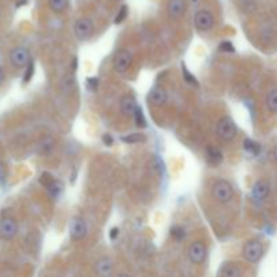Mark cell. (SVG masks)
I'll list each match as a JSON object with an SVG mask.
<instances>
[{
	"instance_id": "3",
	"label": "cell",
	"mask_w": 277,
	"mask_h": 277,
	"mask_svg": "<svg viewBox=\"0 0 277 277\" xmlns=\"http://www.w3.org/2000/svg\"><path fill=\"white\" fill-rule=\"evenodd\" d=\"M10 62L14 68L23 69L27 68V65L31 62V57H30V52L28 49L23 48V46H16L10 52Z\"/></svg>"
},
{
	"instance_id": "8",
	"label": "cell",
	"mask_w": 277,
	"mask_h": 277,
	"mask_svg": "<svg viewBox=\"0 0 277 277\" xmlns=\"http://www.w3.org/2000/svg\"><path fill=\"white\" fill-rule=\"evenodd\" d=\"M270 193V185L266 180H258L256 184L253 185L252 188V192H250V197L254 203H262L265 201L268 197H269Z\"/></svg>"
},
{
	"instance_id": "6",
	"label": "cell",
	"mask_w": 277,
	"mask_h": 277,
	"mask_svg": "<svg viewBox=\"0 0 277 277\" xmlns=\"http://www.w3.org/2000/svg\"><path fill=\"white\" fill-rule=\"evenodd\" d=\"M18 233V222L12 217H3L0 219V238L10 241Z\"/></svg>"
},
{
	"instance_id": "13",
	"label": "cell",
	"mask_w": 277,
	"mask_h": 277,
	"mask_svg": "<svg viewBox=\"0 0 277 277\" xmlns=\"http://www.w3.org/2000/svg\"><path fill=\"white\" fill-rule=\"evenodd\" d=\"M168 14L170 18H180L185 14V10H187V3L185 0H169L168 2Z\"/></svg>"
},
{
	"instance_id": "11",
	"label": "cell",
	"mask_w": 277,
	"mask_h": 277,
	"mask_svg": "<svg viewBox=\"0 0 277 277\" xmlns=\"http://www.w3.org/2000/svg\"><path fill=\"white\" fill-rule=\"evenodd\" d=\"M195 26L197 30L200 31H207L210 28H213L214 26V16L213 14L207 10H200L196 12L195 15Z\"/></svg>"
},
{
	"instance_id": "34",
	"label": "cell",
	"mask_w": 277,
	"mask_h": 277,
	"mask_svg": "<svg viewBox=\"0 0 277 277\" xmlns=\"http://www.w3.org/2000/svg\"><path fill=\"white\" fill-rule=\"evenodd\" d=\"M118 234H119V230H118L117 227H114V229H111V231H110V238L114 241V239H117Z\"/></svg>"
},
{
	"instance_id": "28",
	"label": "cell",
	"mask_w": 277,
	"mask_h": 277,
	"mask_svg": "<svg viewBox=\"0 0 277 277\" xmlns=\"http://www.w3.org/2000/svg\"><path fill=\"white\" fill-rule=\"evenodd\" d=\"M219 50L223 53H234L235 52V49H234L233 44H231L230 41H223V42L219 45Z\"/></svg>"
},
{
	"instance_id": "31",
	"label": "cell",
	"mask_w": 277,
	"mask_h": 277,
	"mask_svg": "<svg viewBox=\"0 0 277 277\" xmlns=\"http://www.w3.org/2000/svg\"><path fill=\"white\" fill-rule=\"evenodd\" d=\"M87 85H88L89 91H96L97 85H99V80H97L96 77H91L87 80Z\"/></svg>"
},
{
	"instance_id": "35",
	"label": "cell",
	"mask_w": 277,
	"mask_h": 277,
	"mask_svg": "<svg viewBox=\"0 0 277 277\" xmlns=\"http://www.w3.org/2000/svg\"><path fill=\"white\" fill-rule=\"evenodd\" d=\"M4 77H6V75H4V71H3V68H2V66H0V85L3 84Z\"/></svg>"
},
{
	"instance_id": "5",
	"label": "cell",
	"mask_w": 277,
	"mask_h": 277,
	"mask_svg": "<svg viewBox=\"0 0 277 277\" xmlns=\"http://www.w3.org/2000/svg\"><path fill=\"white\" fill-rule=\"evenodd\" d=\"M133 62V54L127 49H119L114 56V69L119 73H125Z\"/></svg>"
},
{
	"instance_id": "22",
	"label": "cell",
	"mask_w": 277,
	"mask_h": 277,
	"mask_svg": "<svg viewBox=\"0 0 277 277\" xmlns=\"http://www.w3.org/2000/svg\"><path fill=\"white\" fill-rule=\"evenodd\" d=\"M244 149H245L246 152L250 153L252 156H257L260 154V145L257 142H254L253 140H250V138H246L244 141Z\"/></svg>"
},
{
	"instance_id": "33",
	"label": "cell",
	"mask_w": 277,
	"mask_h": 277,
	"mask_svg": "<svg viewBox=\"0 0 277 277\" xmlns=\"http://www.w3.org/2000/svg\"><path fill=\"white\" fill-rule=\"evenodd\" d=\"M4 179H6V168H4V165L0 162V184L3 183Z\"/></svg>"
},
{
	"instance_id": "36",
	"label": "cell",
	"mask_w": 277,
	"mask_h": 277,
	"mask_svg": "<svg viewBox=\"0 0 277 277\" xmlns=\"http://www.w3.org/2000/svg\"><path fill=\"white\" fill-rule=\"evenodd\" d=\"M273 160H274V162L277 164V144L274 145V148H273Z\"/></svg>"
},
{
	"instance_id": "15",
	"label": "cell",
	"mask_w": 277,
	"mask_h": 277,
	"mask_svg": "<svg viewBox=\"0 0 277 277\" xmlns=\"http://www.w3.org/2000/svg\"><path fill=\"white\" fill-rule=\"evenodd\" d=\"M265 109L270 115L277 117V84H274L265 95Z\"/></svg>"
},
{
	"instance_id": "30",
	"label": "cell",
	"mask_w": 277,
	"mask_h": 277,
	"mask_svg": "<svg viewBox=\"0 0 277 277\" xmlns=\"http://www.w3.org/2000/svg\"><path fill=\"white\" fill-rule=\"evenodd\" d=\"M32 73H34V62L31 61V62L27 65V68H26V72H24L23 83H28V81L31 80Z\"/></svg>"
},
{
	"instance_id": "1",
	"label": "cell",
	"mask_w": 277,
	"mask_h": 277,
	"mask_svg": "<svg viewBox=\"0 0 277 277\" xmlns=\"http://www.w3.org/2000/svg\"><path fill=\"white\" fill-rule=\"evenodd\" d=\"M264 254H265V245L258 238L249 239L242 249V256L250 264H257L264 257Z\"/></svg>"
},
{
	"instance_id": "19",
	"label": "cell",
	"mask_w": 277,
	"mask_h": 277,
	"mask_svg": "<svg viewBox=\"0 0 277 277\" xmlns=\"http://www.w3.org/2000/svg\"><path fill=\"white\" fill-rule=\"evenodd\" d=\"M168 99V93L162 88H153L149 92V101L154 106H162Z\"/></svg>"
},
{
	"instance_id": "29",
	"label": "cell",
	"mask_w": 277,
	"mask_h": 277,
	"mask_svg": "<svg viewBox=\"0 0 277 277\" xmlns=\"http://www.w3.org/2000/svg\"><path fill=\"white\" fill-rule=\"evenodd\" d=\"M241 4L246 12H252L256 8V0H241Z\"/></svg>"
},
{
	"instance_id": "14",
	"label": "cell",
	"mask_w": 277,
	"mask_h": 277,
	"mask_svg": "<svg viewBox=\"0 0 277 277\" xmlns=\"http://www.w3.org/2000/svg\"><path fill=\"white\" fill-rule=\"evenodd\" d=\"M121 111L123 113V115L126 117H133L134 113H135V109L138 107L137 101L131 95H125V96L121 97Z\"/></svg>"
},
{
	"instance_id": "23",
	"label": "cell",
	"mask_w": 277,
	"mask_h": 277,
	"mask_svg": "<svg viewBox=\"0 0 277 277\" xmlns=\"http://www.w3.org/2000/svg\"><path fill=\"white\" fill-rule=\"evenodd\" d=\"M134 121H135V125L140 127V129H145L146 127V119H145L144 111L141 109L140 106H138L137 109H135V113H134Z\"/></svg>"
},
{
	"instance_id": "27",
	"label": "cell",
	"mask_w": 277,
	"mask_h": 277,
	"mask_svg": "<svg viewBox=\"0 0 277 277\" xmlns=\"http://www.w3.org/2000/svg\"><path fill=\"white\" fill-rule=\"evenodd\" d=\"M127 14H129V8H127V6H122L121 10H119V12H118V15L115 16V20H114V22H115L117 24L122 23V22L126 19Z\"/></svg>"
},
{
	"instance_id": "4",
	"label": "cell",
	"mask_w": 277,
	"mask_h": 277,
	"mask_svg": "<svg viewBox=\"0 0 277 277\" xmlns=\"http://www.w3.org/2000/svg\"><path fill=\"white\" fill-rule=\"evenodd\" d=\"M211 193L213 196L221 203H227L233 199L234 189L231 187L229 181L226 180H218L211 188Z\"/></svg>"
},
{
	"instance_id": "16",
	"label": "cell",
	"mask_w": 277,
	"mask_h": 277,
	"mask_svg": "<svg viewBox=\"0 0 277 277\" xmlns=\"http://www.w3.org/2000/svg\"><path fill=\"white\" fill-rule=\"evenodd\" d=\"M54 146H56V142L52 137H45L37 145V153L40 156H49L54 150Z\"/></svg>"
},
{
	"instance_id": "17",
	"label": "cell",
	"mask_w": 277,
	"mask_h": 277,
	"mask_svg": "<svg viewBox=\"0 0 277 277\" xmlns=\"http://www.w3.org/2000/svg\"><path fill=\"white\" fill-rule=\"evenodd\" d=\"M205 158L209 161L210 165H213V166H218V165L222 164V161H223V154L218 148L215 146H207L205 149Z\"/></svg>"
},
{
	"instance_id": "32",
	"label": "cell",
	"mask_w": 277,
	"mask_h": 277,
	"mask_svg": "<svg viewBox=\"0 0 277 277\" xmlns=\"http://www.w3.org/2000/svg\"><path fill=\"white\" fill-rule=\"evenodd\" d=\"M113 142H114V140H113V137L110 135V134H105V135H103V144L107 145V146H111V145H113Z\"/></svg>"
},
{
	"instance_id": "10",
	"label": "cell",
	"mask_w": 277,
	"mask_h": 277,
	"mask_svg": "<svg viewBox=\"0 0 277 277\" xmlns=\"http://www.w3.org/2000/svg\"><path fill=\"white\" fill-rule=\"evenodd\" d=\"M87 234V225L84 219L81 218H73L69 225V235L73 241H81Z\"/></svg>"
},
{
	"instance_id": "7",
	"label": "cell",
	"mask_w": 277,
	"mask_h": 277,
	"mask_svg": "<svg viewBox=\"0 0 277 277\" xmlns=\"http://www.w3.org/2000/svg\"><path fill=\"white\" fill-rule=\"evenodd\" d=\"M93 34V23L88 18H80L75 23V36L77 40L88 41Z\"/></svg>"
},
{
	"instance_id": "21",
	"label": "cell",
	"mask_w": 277,
	"mask_h": 277,
	"mask_svg": "<svg viewBox=\"0 0 277 277\" xmlns=\"http://www.w3.org/2000/svg\"><path fill=\"white\" fill-rule=\"evenodd\" d=\"M45 188L48 189L49 195H50L52 197H54V199L60 196L61 192H62V185H61L60 181L54 180V179H53L52 183H50L49 185H46Z\"/></svg>"
},
{
	"instance_id": "26",
	"label": "cell",
	"mask_w": 277,
	"mask_h": 277,
	"mask_svg": "<svg viewBox=\"0 0 277 277\" xmlns=\"http://www.w3.org/2000/svg\"><path fill=\"white\" fill-rule=\"evenodd\" d=\"M181 68H183V76H184V80L187 81L188 84L197 87V85H199V83H197V80L195 79V76H193V75H191V72H189L188 69H187V66H185V65H183Z\"/></svg>"
},
{
	"instance_id": "2",
	"label": "cell",
	"mask_w": 277,
	"mask_h": 277,
	"mask_svg": "<svg viewBox=\"0 0 277 277\" xmlns=\"http://www.w3.org/2000/svg\"><path fill=\"white\" fill-rule=\"evenodd\" d=\"M217 134L225 142H231L237 135V125L230 117H222L217 123Z\"/></svg>"
},
{
	"instance_id": "9",
	"label": "cell",
	"mask_w": 277,
	"mask_h": 277,
	"mask_svg": "<svg viewBox=\"0 0 277 277\" xmlns=\"http://www.w3.org/2000/svg\"><path fill=\"white\" fill-rule=\"evenodd\" d=\"M188 257L193 264H203L207 257V248L201 241H195L189 245Z\"/></svg>"
},
{
	"instance_id": "37",
	"label": "cell",
	"mask_w": 277,
	"mask_h": 277,
	"mask_svg": "<svg viewBox=\"0 0 277 277\" xmlns=\"http://www.w3.org/2000/svg\"><path fill=\"white\" fill-rule=\"evenodd\" d=\"M117 277H130V276H129V274H123V273H122V274H119V276H117Z\"/></svg>"
},
{
	"instance_id": "18",
	"label": "cell",
	"mask_w": 277,
	"mask_h": 277,
	"mask_svg": "<svg viewBox=\"0 0 277 277\" xmlns=\"http://www.w3.org/2000/svg\"><path fill=\"white\" fill-rule=\"evenodd\" d=\"M219 277H242V268L235 262H227L222 266Z\"/></svg>"
},
{
	"instance_id": "20",
	"label": "cell",
	"mask_w": 277,
	"mask_h": 277,
	"mask_svg": "<svg viewBox=\"0 0 277 277\" xmlns=\"http://www.w3.org/2000/svg\"><path fill=\"white\" fill-rule=\"evenodd\" d=\"M49 7L57 14H60L69 7V0H49Z\"/></svg>"
},
{
	"instance_id": "12",
	"label": "cell",
	"mask_w": 277,
	"mask_h": 277,
	"mask_svg": "<svg viewBox=\"0 0 277 277\" xmlns=\"http://www.w3.org/2000/svg\"><path fill=\"white\" fill-rule=\"evenodd\" d=\"M95 272L99 277H110L114 272V264L110 257H100L95 264Z\"/></svg>"
},
{
	"instance_id": "25",
	"label": "cell",
	"mask_w": 277,
	"mask_h": 277,
	"mask_svg": "<svg viewBox=\"0 0 277 277\" xmlns=\"http://www.w3.org/2000/svg\"><path fill=\"white\" fill-rule=\"evenodd\" d=\"M170 235L176 241H183L185 238V230L181 226H173L172 229H170Z\"/></svg>"
},
{
	"instance_id": "24",
	"label": "cell",
	"mask_w": 277,
	"mask_h": 277,
	"mask_svg": "<svg viewBox=\"0 0 277 277\" xmlns=\"http://www.w3.org/2000/svg\"><path fill=\"white\" fill-rule=\"evenodd\" d=\"M123 142L126 144H138V142H144L146 140L144 134L140 133H134V134H129V135H126V137H122Z\"/></svg>"
}]
</instances>
